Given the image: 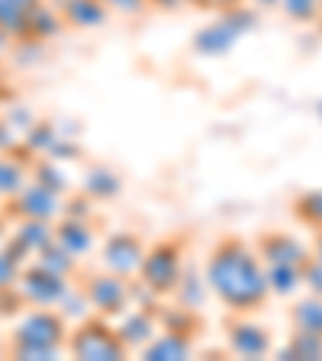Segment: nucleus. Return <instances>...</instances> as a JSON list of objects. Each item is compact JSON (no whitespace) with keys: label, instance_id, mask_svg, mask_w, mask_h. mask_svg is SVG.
<instances>
[{"label":"nucleus","instance_id":"f257e3e1","mask_svg":"<svg viewBox=\"0 0 322 361\" xmlns=\"http://www.w3.org/2000/svg\"><path fill=\"white\" fill-rule=\"evenodd\" d=\"M290 319H293V326H297V329L322 336V297H319V293H316V297H309V300L297 303V307L290 310Z\"/></svg>","mask_w":322,"mask_h":361},{"label":"nucleus","instance_id":"f03ea898","mask_svg":"<svg viewBox=\"0 0 322 361\" xmlns=\"http://www.w3.org/2000/svg\"><path fill=\"white\" fill-rule=\"evenodd\" d=\"M297 216H300L306 226H313V229H322V190H313V194L300 197Z\"/></svg>","mask_w":322,"mask_h":361},{"label":"nucleus","instance_id":"7ed1b4c3","mask_svg":"<svg viewBox=\"0 0 322 361\" xmlns=\"http://www.w3.org/2000/svg\"><path fill=\"white\" fill-rule=\"evenodd\" d=\"M313 258L316 262H322V229L316 233V245H313Z\"/></svg>","mask_w":322,"mask_h":361}]
</instances>
